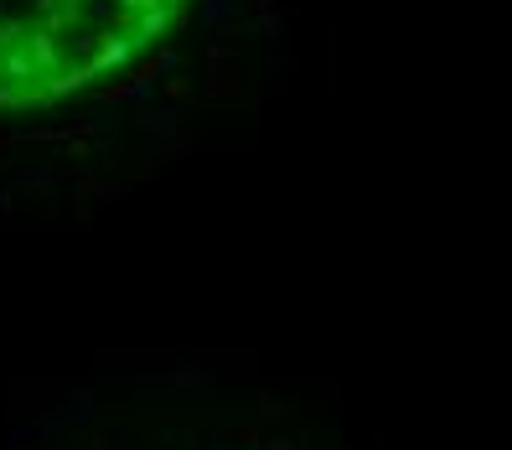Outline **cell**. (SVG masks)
<instances>
[{
	"instance_id": "obj_1",
	"label": "cell",
	"mask_w": 512,
	"mask_h": 450,
	"mask_svg": "<svg viewBox=\"0 0 512 450\" xmlns=\"http://www.w3.org/2000/svg\"><path fill=\"white\" fill-rule=\"evenodd\" d=\"M0 450H342L269 383L223 368H125L16 425Z\"/></svg>"
},
{
	"instance_id": "obj_2",
	"label": "cell",
	"mask_w": 512,
	"mask_h": 450,
	"mask_svg": "<svg viewBox=\"0 0 512 450\" xmlns=\"http://www.w3.org/2000/svg\"><path fill=\"white\" fill-rule=\"evenodd\" d=\"M207 0H0V130L68 119L135 88L182 47Z\"/></svg>"
}]
</instances>
